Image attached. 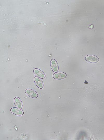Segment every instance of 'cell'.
<instances>
[{"instance_id": "obj_1", "label": "cell", "mask_w": 104, "mask_h": 140, "mask_svg": "<svg viewBox=\"0 0 104 140\" xmlns=\"http://www.w3.org/2000/svg\"><path fill=\"white\" fill-rule=\"evenodd\" d=\"M25 93L28 96L31 98H36L38 96L37 93L32 89H26L25 90Z\"/></svg>"}, {"instance_id": "obj_2", "label": "cell", "mask_w": 104, "mask_h": 140, "mask_svg": "<svg viewBox=\"0 0 104 140\" xmlns=\"http://www.w3.org/2000/svg\"><path fill=\"white\" fill-rule=\"evenodd\" d=\"M85 59L88 62L92 63H95L98 62L99 59L96 56L93 55H89L85 57Z\"/></svg>"}, {"instance_id": "obj_3", "label": "cell", "mask_w": 104, "mask_h": 140, "mask_svg": "<svg viewBox=\"0 0 104 140\" xmlns=\"http://www.w3.org/2000/svg\"><path fill=\"white\" fill-rule=\"evenodd\" d=\"M51 66L52 70L54 72H57L59 70V66L56 61L52 59L51 61Z\"/></svg>"}, {"instance_id": "obj_4", "label": "cell", "mask_w": 104, "mask_h": 140, "mask_svg": "<svg viewBox=\"0 0 104 140\" xmlns=\"http://www.w3.org/2000/svg\"><path fill=\"white\" fill-rule=\"evenodd\" d=\"M66 76L65 73L62 72L56 73L53 75V77L55 79L59 80L64 79Z\"/></svg>"}, {"instance_id": "obj_5", "label": "cell", "mask_w": 104, "mask_h": 140, "mask_svg": "<svg viewBox=\"0 0 104 140\" xmlns=\"http://www.w3.org/2000/svg\"><path fill=\"white\" fill-rule=\"evenodd\" d=\"M34 81L37 86L40 89H42L44 86L43 82L41 79L38 77L34 78Z\"/></svg>"}, {"instance_id": "obj_6", "label": "cell", "mask_w": 104, "mask_h": 140, "mask_svg": "<svg viewBox=\"0 0 104 140\" xmlns=\"http://www.w3.org/2000/svg\"><path fill=\"white\" fill-rule=\"evenodd\" d=\"M11 113L14 114L19 116L23 115L24 111L18 108H11L10 110Z\"/></svg>"}, {"instance_id": "obj_7", "label": "cell", "mask_w": 104, "mask_h": 140, "mask_svg": "<svg viewBox=\"0 0 104 140\" xmlns=\"http://www.w3.org/2000/svg\"><path fill=\"white\" fill-rule=\"evenodd\" d=\"M33 72L35 75L40 78L43 79L45 77V75L44 73L39 69H34Z\"/></svg>"}, {"instance_id": "obj_8", "label": "cell", "mask_w": 104, "mask_h": 140, "mask_svg": "<svg viewBox=\"0 0 104 140\" xmlns=\"http://www.w3.org/2000/svg\"><path fill=\"white\" fill-rule=\"evenodd\" d=\"M14 103L16 107L19 109L22 107V104L20 99L18 97H15L14 99Z\"/></svg>"}]
</instances>
